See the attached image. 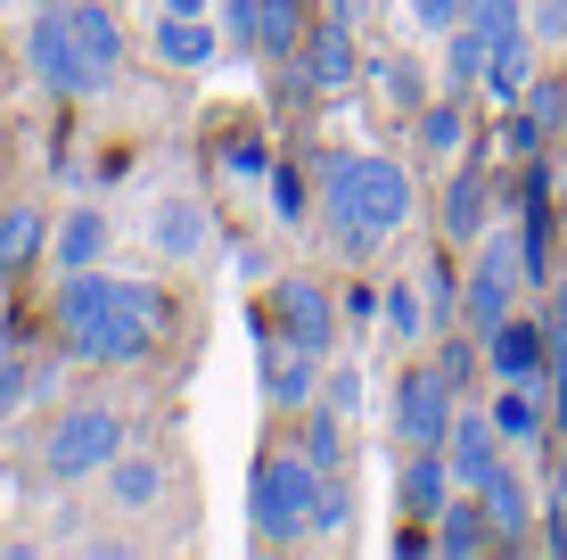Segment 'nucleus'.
<instances>
[{"mask_svg": "<svg viewBox=\"0 0 567 560\" xmlns=\"http://www.w3.org/2000/svg\"><path fill=\"white\" fill-rule=\"evenodd\" d=\"M526 91H535V26L502 33L494 58H485V100H494V108H518Z\"/></svg>", "mask_w": 567, "mask_h": 560, "instance_id": "obj_17", "label": "nucleus"}, {"mask_svg": "<svg viewBox=\"0 0 567 560\" xmlns=\"http://www.w3.org/2000/svg\"><path fill=\"white\" fill-rule=\"evenodd\" d=\"M312 495H321V470L297 454H264L256 478H247V519H256L264 544H305L312 536Z\"/></svg>", "mask_w": 567, "mask_h": 560, "instance_id": "obj_2", "label": "nucleus"}, {"mask_svg": "<svg viewBox=\"0 0 567 560\" xmlns=\"http://www.w3.org/2000/svg\"><path fill=\"white\" fill-rule=\"evenodd\" d=\"M412 124H420V149H427V157H461V149H468V115H461V91H453V100H436V108H420Z\"/></svg>", "mask_w": 567, "mask_h": 560, "instance_id": "obj_30", "label": "nucleus"}, {"mask_svg": "<svg viewBox=\"0 0 567 560\" xmlns=\"http://www.w3.org/2000/svg\"><path fill=\"white\" fill-rule=\"evenodd\" d=\"M485 58H494V33H477L461 17V26L444 33V83L453 91H485Z\"/></svg>", "mask_w": 567, "mask_h": 560, "instance_id": "obj_26", "label": "nucleus"}, {"mask_svg": "<svg viewBox=\"0 0 567 560\" xmlns=\"http://www.w3.org/2000/svg\"><path fill=\"white\" fill-rule=\"evenodd\" d=\"M444 461H453V487L477 495L485 478H494L502 461H511V437L494 429V413H485V404H461V413H453V429H444Z\"/></svg>", "mask_w": 567, "mask_h": 560, "instance_id": "obj_7", "label": "nucleus"}, {"mask_svg": "<svg viewBox=\"0 0 567 560\" xmlns=\"http://www.w3.org/2000/svg\"><path fill=\"white\" fill-rule=\"evenodd\" d=\"M321 215L362 256V247L395 240L420 215V182H412V165L379 157V149H321Z\"/></svg>", "mask_w": 567, "mask_h": 560, "instance_id": "obj_1", "label": "nucleus"}, {"mask_svg": "<svg viewBox=\"0 0 567 560\" xmlns=\"http://www.w3.org/2000/svg\"><path fill=\"white\" fill-rule=\"evenodd\" d=\"M100 478H107V503L124 511V519H141V511L165 503V461H156V454H132V446H124Z\"/></svg>", "mask_w": 567, "mask_h": 560, "instance_id": "obj_16", "label": "nucleus"}, {"mask_svg": "<svg viewBox=\"0 0 567 560\" xmlns=\"http://www.w3.org/2000/svg\"><path fill=\"white\" fill-rule=\"evenodd\" d=\"M379 330L395 338V346L436 338V314H427V288H420V281H386V288H379Z\"/></svg>", "mask_w": 567, "mask_h": 560, "instance_id": "obj_22", "label": "nucleus"}, {"mask_svg": "<svg viewBox=\"0 0 567 560\" xmlns=\"http://www.w3.org/2000/svg\"><path fill=\"white\" fill-rule=\"evenodd\" d=\"M148 346H156V322L124 305V314H107V322H91V330H74L66 355H74V363H100V371H124V363H141Z\"/></svg>", "mask_w": 567, "mask_h": 560, "instance_id": "obj_12", "label": "nucleus"}, {"mask_svg": "<svg viewBox=\"0 0 567 560\" xmlns=\"http://www.w3.org/2000/svg\"><path fill=\"white\" fill-rule=\"evenodd\" d=\"M124 446L132 437H124V413H115V404H66V413L50 420V437H42V470L58 487H74V478H100Z\"/></svg>", "mask_w": 567, "mask_h": 560, "instance_id": "obj_3", "label": "nucleus"}, {"mask_svg": "<svg viewBox=\"0 0 567 560\" xmlns=\"http://www.w3.org/2000/svg\"><path fill=\"white\" fill-rule=\"evenodd\" d=\"M502 149H511V157H535V149H543V124H535L526 108H511V124H502Z\"/></svg>", "mask_w": 567, "mask_h": 560, "instance_id": "obj_39", "label": "nucleus"}, {"mask_svg": "<svg viewBox=\"0 0 567 560\" xmlns=\"http://www.w3.org/2000/svg\"><path fill=\"white\" fill-rule=\"evenodd\" d=\"M346 519H354V495L338 487V470L321 478V495H312V536H346Z\"/></svg>", "mask_w": 567, "mask_h": 560, "instance_id": "obj_33", "label": "nucleus"}, {"mask_svg": "<svg viewBox=\"0 0 567 560\" xmlns=\"http://www.w3.org/2000/svg\"><path fill=\"white\" fill-rule=\"evenodd\" d=\"M461 17H468L477 33H494V42H502V33L526 26V0H461Z\"/></svg>", "mask_w": 567, "mask_h": 560, "instance_id": "obj_34", "label": "nucleus"}, {"mask_svg": "<svg viewBox=\"0 0 567 560\" xmlns=\"http://www.w3.org/2000/svg\"><path fill=\"white\" fill-rule=\"evenodd\" d=\"M477 503H485V519H494V544H502V552H526V544H535V495H526L518 461H502V470L485 478Z\"/></svg>", "mask_w": 567, "mask_h": 560, "instance_id": "obj_14", "label": "nucleus"}, {"mask_svg": "<svg viewBox=\"0 0 567 560\" xmlns=\"http://www.w3.org/2000/svg\"><path fill=\"white\" fill-rule=\"evenodd\" d=\"M148 240H156V256H173V264H189L206 247V206L189 198V190H173V198H156V215H148Z\"/></svg>", "mask_w": 567, "mask_h": 560, "instance_id": "obj_18", "label": "nucleus"}, {"mask_svg": "<svg viewBox=\"0 0 567 560\" xmlns=\"http://www.w3.org/2000/svg\"><path fill=\"white\" fill-rule=\"evenodd\" d=\"M370 83H379V91H386L395 108H412V115L427 108V100H420V74L403 67V58H370Z\"/></svg>", "mask_w": 567, "mask_h": 560, "instance_id": "obj_32", "label": "nucleus"}, {"mask_svg": "<svg viewBox=\"0 0 567 560\" xmlns=\"http://www.w3.org/2000/svg\"><path fill=\"white\" fill-rule=\"evenodd\" d=\"M551 503H567V437H559V454H551Z\"/></svg>", "mask_w": 567, "mask_h": 560, "instance_id": "obj_42", "label": "nucleus"}, {"mask_svg": "<svg viewBox=\"0 0 567 560\" xmlns=\"http://www.w3.org/2000/svg\"><path fill=\"white\" fill-rule=\"evenodd\" d=\"M436 552H453V560H477V552H502L494 544V519H485V503H477V495H453V503H444L436 511Z\"/></svg>", "mask_w": 567, "mask_h": 560, "instance_id": "obj_20", "label": "nucleus"}, {"mask_svg": "<svg viewBox=\"0 0 567 560\" xmlns=\"http://www.w3.org/2000/svg\"><path fill=\"white\" fill-rule=\"evenodd\" d=\"M485 371L494 379H551V338H543V314H511L485 330Z\"/></svg>", "mask_w": 567, "mask_h": 560, "instance_id": "obj_11", "label": "nucleus"}, {"mask_svg": "<svg viewBox=\"0 0 567 560\" xmlns=\"http://www.w3.org/2000/svg\"><path fill=\"white\" fill-rule=\"evenodd\" d=\"M17 404H33V363H0V420H9Z\"/></svg>", "mask_w": 567, "mask_h": 560, "instance_id": "obj_37", "label": "nucleus"}, {"mask_svg": "<svg viewBox=\"0 0 567 560\" xmlns=\"http://www.w3.org/2000/svg\"><path fill=\"white\" fill-rule=\"evenodd\" d=\"M305 461L312 470H346V413L338 404H305Z\"/></svg>", "mask_w": 567, "mask_h": 560, "instance_id": "obj_29", "label": "nucleus"}, {"mask_svg": "<svg viewBox=\"0 0 567 560\" xmlns=\"http://www.w3.org/2000/svg\"><path fill=\"white\" fill-rule=\"evenodd\" d=\"M42 247H50V215H42V206H25V198L0 206V273L17 281L33 256H42Z\"/></svg>", "mask_w": 567, "mask_h": 560, "instance_id": "obj_24", "label": "nucleus"}, {"mask_svg": "<svg viewBox=\"0 0 567 560\" xmlns=\"http://www.w3.org/2000/svg\"><path fill=\"white\" fill-rule=\"evenodd\" d=\"M559 240H567V206H559Z\"/></svg>", "mask_w": 567, "mask_h": 560, "instance_id": "obj_45", "label": "nucleus"}, {"mask_svg": "<svg viewBox=\"0 0 567 560\" xmlns=\"http://www.w3.org/2000/svg\"><path fill=\"white\" fill-rule=\"evenodd\" d=\"M453 495H461V487H453L444 446H412V461H403V503H412V519H436Z\"/></svg>", "mask_w": 567, "mask_h": 560, "instance_id": "obj_21", "label": "nucleus"}, {"mask_svg": "<svg viewBox=\"0 0 567 560\" xmlns=\"http://www.w3.org/2000/svg\"><path fill=\"white\" fill-rule=\"evenodd\" d=\"M66 26H74V42H83L91 58H100L107 74L124 67V26H115V17L100 9V0H66Z\"/></svg>", "mask_w": 567, "mask_h": 560, "instance_id": "obj_27", "label": "nucleus"}, {"mask_svg": "<svg viewBox=\"0 0 567 560\" xmlns=\"http://www.w3.org/2000/svg\"><path fill=\"white\" fill-rule=\"evenodd\" d=\"M436 223H444L453 247H477V231H485V182L477 173H453V190L436 198Z\"/></svg>", "mask_w": 567, "mask_h": 560, "instance_id": "obj_25", "label": "nucleus"}, {"mask_svg": "<svg viewBox=\"0 0 567 560\" xmlns=\"http://www.w3.org/2000/svg\"><path fill=\"white\" fill-rule=\"evenodd\" d=\"M321 388H329L321 404H338V413H346V420H354V413H362V371H354V363H346V371H329V379H321Z\"/></svg>", "mask_w": 567, "mask_h": 560, "instance_id": "obj_38", "label": "nucleus"}, {"mask_svg": "<svg viewBox=\"0 0 567 560\" xmlns=\"http://www.w3.org/2000/svg\"><path fill=\"white\" fill-rule=\"evenodd\" d=\"M156 58H165L173 74H198V67H214V26L206 17H156Z\"/></svg>", "mask_w": 567, "mask_h": 560, "instance_id": "obj_23", "label": "nucleus"}, {"mask_svg": "<svg viewBox=\"0 0 567 560\" xmlns=\"http://www.w3.org/2000/svg\"><path fill=\"white\" fill-rule=\"evenodd\" d=\"M543 338H551V379H543V396L567 404V273L543 281Z\"/></svg>", "mask_w": 567, "mask_h": 560, "instance_id": "obj_28", "label": "nucleus"}, {"mask_svg": "<svg viewBox=\"0 0 567 560\" xmlns=\"http://www.w3.org/2000/svg\"><path fill=\"white\" fill-rule=\"evenodd\" d=\"M386 413H395L403 446H444V429H453V413H461V388L436 371V363H412V371H395Z\"/></svg>", "mask_w": 567, "mask_h": 560, "instance_id": "obj_6", "label": "nucleus"}, {"mask_svg": "<svg viewBox=\"0 0 567 560\" xmlns=\"http://www.w3.org/2000/svg\"><path fill=\"white\" fill-rule=\"evenodd\" d=\"M485 413H494V429L511 437L518 454H535L543 437H551V396H543V379H494Z\"/></svg>", "mask_w": 567, "mask_h": 560, "instance_id": "obj_13", "label": "nucleus"}, {"mask_svg": "<svg viewBox=\"0 0 567 560\" xmlns=\"http://www.w3.org/2000/svg\"><path fill=\"white\" fill-rule=\"evenodd\" d=\"M271 206H280V223H305V182L297 173H271Z\"/></svg>", "mask_w": 567, "mask_h": 560, "instance_id": "obj_40", "label": "nucleus"}, {"mask_svg": "<svg viewBox=\"0 0 567 560\" xmlns=\"http://www.w3.org/2000/svg\"><path fill=\"white\" fill-rule=\"evenodd\" d=\"M25 67H33V83H42V91H58V100H100V91L115 83L100 58L74 42L66 9H33V26H25Z\"/></svg>", "mask_w": 567, "mask_h": 560, "instance_id": "obj_5", "label": "nucleus"}, {"mask_svg": "<svg viewBox=\"0 0 567 560\" xmlns=\"http://www.w3.org/2000/svg\"><path fill=\"white\" fill-rule=\"evenodd\" d=\"M535 124H551V132H567V74H535V91L518 100Z\"/></svg>", "mask_w": 567, "mask_h": 560, "instance_id": "obj_31", "label": "nucleus"}, {"mask_svg": "<svg viewBox=\"0 0 567 560\" xmlns=\"http://www.w3.org/2000/svg\"><path fill=\"white\" fill-rule=\"evenodd\" d=\"M271 157H264V141H230V173H264Z\"/></svg>", "mask_w": 567, "mask_h": 560, "instance_id": "obj_41", "label": "nucleus"}, {"mask_svg": "<svg viewBox=\"0 0 567 560\" xmlns=\"http://www.w3.org/2000/svg\"><path fill=\"white\" fill-rule=\"evenodd\" d=\"M477 363H485V338H477V346H461L453 330H444V346H436V371L453 379V388H468V379H477Z\"/></svg>", "mask_w": 567, "mask_h": 560, "instance_id": "obj_35", "label": "nucleus"}, {"mask_svg": "<svg viewBox=\"0 0 567 560\" xmlns=\"http://www.w3.org/2000/svg\"><path fill=\"white\" fill-rule=\"evenodd\" d=\"M297 74H305L312 91H321V100H329V91H346V83L362 74V58H354V26H346V17H312L305 42H297Z\"/></svg>", "mask_w": 567, "mask_h": 560, "instance_id": "obj_10", "label": "nucleus"}, {"mask_svg": "<svg viewBox=\"0 0 567 560\" xmlns=\"http://www.w3.org/2000/svg\"><path fill=\"white\" fill-rule=\"evenodd\" d=\"M518 281H526L518 231H477V264H468V281H461V330L485 338L494 322H511L518 314Z\"/></svg>", "mask_w": 567, "mask_h": 560, "instance_id": "obj_4", "label": "nucleus"}, {"mask_svg": "<svg viewBox=\"0 0 567 560\" xmlns=\"http://www.w3.org/2000/svg\"><path fill=\"white\" fill-rule=\"evenodd\" d=\"M305 26H312V9H305V0H247V26H239V42L256 50V58H297Z\"/></svg>", "mask_w": 567, "mask_h": 560, "instance_id": "obj_15", "label": "nucleus"}, {"mask_svg": "<svg viewBox=\"0 0 567 560\" xmlns=\"http://www.w3.org/2000/svg\"><path fill=\"white\" fill-rule=\"evenodd\" d=\"M271 322H280V338L312 346V355H329V338H338V305H329V288L312 273H288L271 288Z\"/></svg>", "mask_w": 567, "mask_h": 560, "instance_id": "obj_9", "label": "nucleus"}, {"mask_svg": "<svg viewBox=\"0 0 567 560\" xmlns=\"http://www.w3.org/2000/svg\"><path fill=\"white\" fill-rule=\"evenodd\" d=\"M33 9H66V0H33Z\"/></svg>", "mask_w": 567, "mask_h": 560, "instance_id": "obj_44", "label": "nucleus"}, {"mask_svg": "<svg viewBox=\"0 0 567 560\" xmlns=\"http://www.w3.org/2000/svg\"><path fill=\"white\" fill-rule=\"evenodd\" d=\"M165 9H173V17H206L214 0H165Z\"/></svg>", "mask_w": 567, "mask_h": 560, "instance_id": "obj_43", "label": "nucleus"}, {"mask_svg": "<svg viewBox=\"0 0 567 560\" xmlns=\"http://www.w3.org/2000/svg\"><path fill=\"white\" fill-rule=\"evenodd\" d=\"M403 17H412L420 33H453L461 26V0H403Z\"/></svg>", "mask_w": 567, "mask_h": 560, "instance_id": "obj_36", "label": "nucleus"}, {"mask_svg": "<svg viewBox=\"0 0 567 560\" xmlns=\"http://www.w3.org/2000/svg\"><path fill=\"white\" fill-rule=\"evenodd\" d=\"M256 371H264V404H280V413H305L321 388V355L280 330H256Z\"/></svg>", "mask_w": 567, "mask_h": 560, "instance_id": "obj_8", "label": "nucleus"}, {"mask_svg": "<svg viewBox=\"0 0 567 560\" xmlns=\"http://www.w3.org/2000/svg\"><path fill=\"white\" fill-rule=\"evenodd\" d=\"M50 256H58V273H91L107 256V215L100 206H66L58 231H50Z\"/></svg>", "mask_w": 567, "mask_h": 560, "instance_id": "obj_19", "label": "nucleus"}]
</instances>
